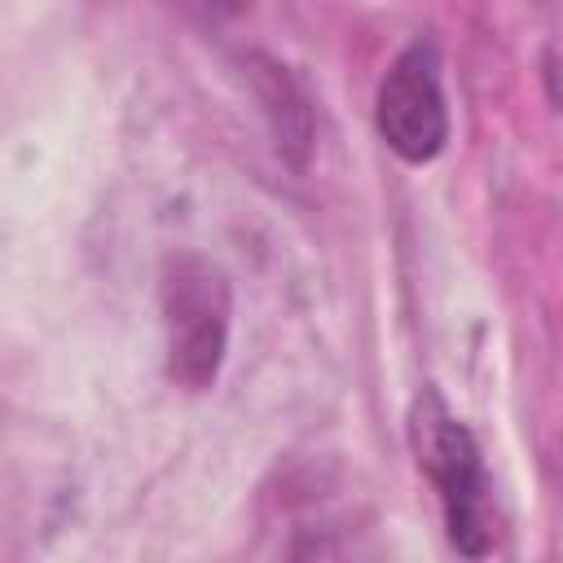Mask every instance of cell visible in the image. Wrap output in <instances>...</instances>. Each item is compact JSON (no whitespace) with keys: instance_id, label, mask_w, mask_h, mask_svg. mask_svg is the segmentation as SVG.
I'll list each match as a JSON object with an SVG mask.
<instances>
[{"instance_id":"cell-1","label":"cell","mask_w":563,"mask_h":563,"mask_svg":"<svg viewBox=\"0 0 563 563\" xmlns=\"http://www.w3.org/2000/svg\"><path fill=\"white\" fill-rule=\"evenodd\" d=\"M409 444L418 457V471H427L444 532L462 554H488L493 550V519H488V475L475 435L462 427V418L440 400V391H422L409 409Z\"/></svg>"},{"instance_id":"cell-2","label":"cell","mask_w":563,"mask_h":563,"mask_svg":"<svg viewBox=\"0 0 563 563\" xmlns=\"http://www.w3.org/2000/svg\"><path fill=\"white\" fill-rule=\"evenodd\" d=\"M163 334H167V378L185 391L216 383L229 352L233 295L220 264L207 255H172L163 264Z\"/></svg>"},{"instance_id":"cell-3","label":"cell","mask_w":563,"mask_h":563,"mask_svg":"<svg viewBox=\"0 0 563 563\" xmlns=\"http://www.w3.org/2000/svg\"><path fill=\"white\" fill-rule=\"evenodd\" d=\"M374 128L405 163H431L449 141V106L431 40H413L378 84Z\"/></svg>"},{"instance_id":"cell-4","label":"cell","mask_w":563,"mask_h":563,"mask_svg":"<svg viewBox=\"0 0 563 563\" xmlns=\"http://www.w3.org/2000/svg\"><path fill=\"white\" fill-rule=\"evenodd\" d=\"M246 75L255 84V97L264 106V119L273 128V145L277 154L290 163V167H303L308 154H312V106L303 97V88L295 84V75L264 57V53H251L246 57Z\"/></svg>"},{"instance_id":"cell-5","label":"cell","mask_w":563,"mask_h":563,"mask_svg":"<svg viewBox=\"0 0 563 563\" xmlns=\"http://www.w3.org/2000/svg\"><path fill=\"white\" fill-rule=\"evenodd\" d=\"M167 4H176L185 18H194L202 26H224L251 9V0H167Z\"/></svg>"}]
</instances>
